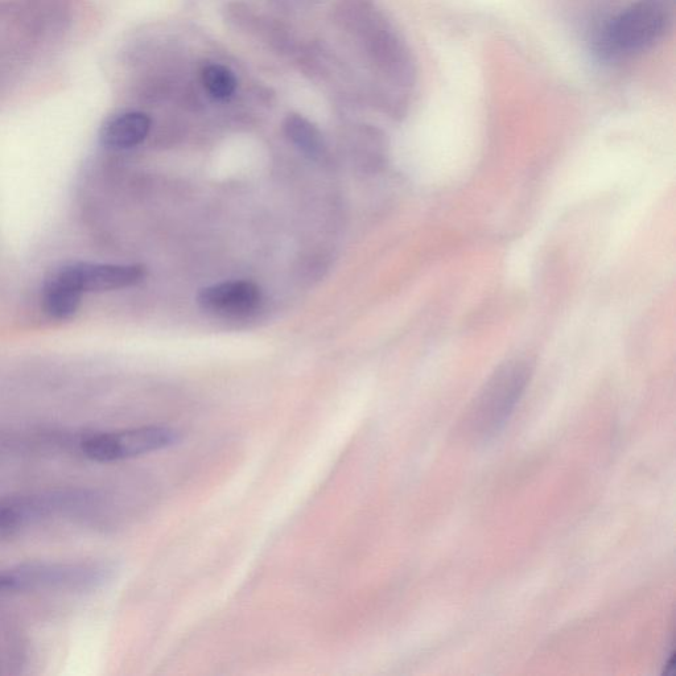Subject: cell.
I'll use <instances>...</instances> for the list:
<instances>
[{
    "instance_id": "7",
    "label": "cell",
    "mask_w": 676,
    "mask_h": 676,
    "mask_svg": "<svg viewBox=\"0 0 676 676\" xmlns=\"http://www.w3.org/2000/svg\"><path fill=\"white\" fill-rule=\"evenodd\" d=\"M82 292L122 290L142 282L146 269L138 265H73Z\"/></svg>"
},
{
    "instance_id": "8",
    "label": "cell",
    "mask_w": 676,
    "mask_h": 676,
    "mask_svg": "<svg viewBox=\"0 0 676 676\" xmlns=\"http://www.w3.org/2000/svg\"><path fill=\"white\" fill-rule=\"evenodd\" d=\"M82 292L73 265L53 275L44 288V308L48 315L57 320L70 319L80 307Z\"/></svg>"
},
{
    "instance_id": "11",
    "label": "cell",
    "mask_w": 676,
    "mask_h": 676,
    "mask_svg": "<svg viewBox=\"0 0 676 676\" xmlns=\"http://www.w3.org/2000/svg\"><path fill=\"white\" fill-rule=\"evenodd\" d=\"M201 80L210 96L217 101H228L237 90V78L229 68L220 64L206 65Z\"/></svg>"
},
{
    "instance_id": "3",
    "label": "cell",
    "mask_w": 676,
    "mask_h": 676,
    "mask_svg": "<svg viewBox=\"0 0 676 676\" xmlns=\"http://www.w3.org/2000/svg\"><path fill=\"white\" fill-rule=\"evenodd\" d=\"M114 575L109 563H27L0 571V592L93 591Z\"/></svg>"
},
{
    "instance_id": "1",
    "label": "cell",
    "mask_w": 676,
    "mask_h": 676,
    "mask_svg": "<svg viewBox=\"0 0 676 676\" xmlns=\"http://www.w3.org/2000/svg\"><path fill=\"white\" fill-rule=\"evenodd\" d=\"M675 12V0H636L597 28L593 52L605 63L643 55L669 34Z\"/></svg>"
},
{
    "instance_id": "4",
    "label": "cell",
    "mask_w": 676,
    "mask_h": 676,
    "mask_svg": "<svg viewBox=\"0 0 676 676\" xmlns=\"http://www.w3.org/2000/svg\"><path fill=\"white\" fill-rule=\"evenodd\" d=\"M180 440V432L173 428H130L89 436L82 441L81 451L84 456L97 463H115L163 451L173 447Z\"/></svg>"
},
{
    "instance_id": "6",
    "label": "cell",
    "mask_w": 676,
    "mask_h": 676,
    "mask_svg": "<svg viewBox=\"0 0 676 676\" xmlns=\"http://www.w3.org/2000/svg\"><path fill=\"white\" fill-rule=\"evenodd\" d=\"M197 302L212 315L239 317L254 312L262 302V294L257 284L233 280L204 288L197 296Z\"/></svg>"
},
{
    "instance_id": "10",
    "label": "cell",
    "mask_w": 676,
    "mask_h": 676,
    "mask_svg": "<svg viewBox=\"0 0 676 676\" xmlns=\"http://www.w3.org/2000/svg\"><path fill=\"white\" fill-rule=\"evenodd\" d=\"M287 138L311 159H320L325 155V142L320 130L312 122L299 114L288 115L284 122Z\"/></svg>"
},
{
    "instance_id": "2",
    "label": "cell",
    "mask_w": 676,
    "mask_h": 676,
    "mask_svg": "<svg viewBox=\"0 0 676 676\" xmlns=\"http://www.w3.org/2000/svg\"><path fill=\"white\" fill-rule=\"evenodd\" d=\"M530 377L531 366L522 358H513L498 366L469 408L465 432L478 440L500 432L521 401Z\"/></svg>"
},
{
    "instance_id": "9",
    "label": "cell",
    "mask_w": 676,
    "mask_h": 676,
    "mask_svg": "<svg viewBox=\"0 0 676 676\" xmlns=\"http://www.w3.org/2000/svg\"><path fill=\"white\" fill-rule=\"evenodd\" d=\"M151 119L143 113H123L103 125L101 142L110 150H129L147 138Z\"/></svg>"
},
{
    "instance_id": "5",
    "label": "cell",
    "mask_w": 676,
    "mask_h": 676,
    "mask_svg": "<svg viewBox=\"0 0 676 676\" xmlns=\"http://www.w3.org/2000/svg\"><path fill=\"white\" fill-rule=\"evenodd\" d=\"M96 500L89 490H65L40 496L8 497L0 500V531L23 529L56 515L84 509Z\"/></svg>"
}]
</instances>
